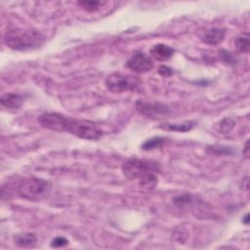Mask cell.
I'll use <instances>...</instances> for the list:
<instances>
[{
  "label": "cell",
  "instance_id": "obj_1",
  "mask_svg": "<svg viewBox=\"0 0 250 250\" xmlns=\"http://www.w3.org/2000/svg\"><path fill=\"white\" fill-rule=\"evenodd\" d=\"M45 37L39 31L32 28H11L4 35L5 44L17 51H29L40 48Z\"/></svg>",
  "mask_w": 250,
  "mask_h": 250
},
{
  "label": "cell",
  "instance_id": "obj_2",
  "mask_svg": "<svg viewBox=\"0 0 250 250\" xmlns=\"http://www.w3.org/2000/svg\"><path fill=\"white\" fill-rule=\"evenodd\" d=\"M17 193L20 197L29 201H39L46 198L51 190V182L40 178L22 179L17 186Z\"/></svg>",
  "mask_w": 250,
  "mask_h": 250
},
{
  "label": "cell",
  "instance_id": "obj_3",
  "mask_svg": "<svg viewBox=\"0 0 250 250\" xmlns=\"http://www.w3.org/2000/svg\"><path fill=\"white\" fill-rule=\"evenodd\" d=\"M160 171L158 163L150 160L131 158L122 165V172L129 180H141L148 175L157 174Z\"/></svg>",
  "mask_w": 250,
  "mask_h": 250
},
{
  "label": "cell",
  "instance_id": "obj_4",
  "mask_svg": "<svg viewBox=\"0 0 250 250\" xmlns=\"http://www.w3.org/2000/svg\"><path fill=\"white\" fill-rule=\"evenodd\" d=\"M65 132L89 141H97L103 136V130L96 123L90 120L75 119L72 117L68 118Z\"/></svg>",
  "mask_w": 250,
  "mask_h": 250
},
{
  "label": "cell",
  "instance_id": "obj_5",
  "mask_svg": "<svg viewBox=\"0 0 250 250\" xmlns=\"http://www.w3.org/2000/svg\"><path fill=\"white\" fill-rule=\"evenodd\" d=\"M104 84L106 89L112 93H123L136 90L140 86L141 81L134 75L113 72L106 76Z\"/></svg>",
  "mask_w": 250,
  "mask_h": 250
},
{
  "label": "cell",
  "instance_id": "obj_6",
  "mask_svg": "<svg viewBox=\"0 0 250 250\" xmlns=\"http://www.w3.org/2000/svg\"><path fill=\"white\" fill-rule=\"evenodd\" d=\"M68 116L58 112H45L38 117L40 125L56 132H65Z\"/></svg>",
  "mask_w": 250,
  "mask_h": 250
},
{
  "label": "cell",
  "instance_id": "obj_7",
  "mask_svg": "<svg viewBox=\"0 0 250 250\" xmlns=\"http://www.w3.org/2000/svg\"><path fill=\"white\" fill-rule=\"evenodd\" d=\"M135 106L142 114L153 119H161L166 116L170 111L169 107L166 104L158 102L149 103L144 101H137Z\"/></svg>",
  "mask_w": 250,
  "mask_h": 250
},
{
  "label": "cell",
  "instance_id": "obj_8",
  "mask_svg": "<svg viewBox=\"0 0 250 250\" xmlns=\"http://www.w3.org/2000/svg\"><path fill=\"white\" fill-rule=\"evenodd\" d=\"M126 64L131 70L137 73L148 72L154 66L153 60L143 52H137L133 54L127 61Z\"/></svg>",
  "mask_w": 250,
  "mask_h": 250
},
{
  "label": "cell",
  "instance_id": "obj_9",
  "mask_svg": "<svg viewBox=\"0 0 250 250\" xmlns=\"http://www.w3.org/2000/svg\"><path fill=\"white\" fill-rule=\"evenodd\" d=\"M174 53H175V50L171 46L166 44H161V43L153 45L149 50L150 58L159 62L168 61L170 58L173 57Z\"/></svg>",
  "mask_w": 250,
  "mask_h": 250
},
{
  "label": "cell",
  "instance_id": "obj_10",
  "mask_svg": "<svg viewBox=\"0 0 250 250\" xmlns=\"http://www.w3.org/2000/svg\"><path fill=\"white\" fill-rule=\"evenodd\" d=\"M226 30L219 27H214L206 32L202 36V41L208 45H218L225 39Z\"/></svg>",
  "mask_w": 250,
  "mask_h": 250
},
{
  "label": "cell",
  "instance_id": "obj_11",
  "mask_svg": "<svg viewBox=\"0 0 250 250\" xmlns=\"http://www.w3.org/2000/svg\"><path fill=\"white\" fill-rule=\"evenodd\" d=\"M0 103L6 108L18 109L23 104V97L15 93H6L1 96Z\"/></svg>",
  "mask_w": 250,
  "mask_h": 250
},
{
  "label": "cell",
  "instance_id": "obj_12",
  "mask_svg": "<svg viewBox=\"0 0 250 250\" xmlns=\"http://www.w3.org/2000/svg\"><path fill=\"white\" fill-rule=\"evenodd\" d=\"M14 242L21 248H32L37 244V237L31 232L18 233L14 236Z\"/></svg>",
  "mask_w": 250,
  "mask_h": 250
},
{
  "label": "cell",
  "instance_id": "obj_13",
  "mask_svg": "<svg viewBox=\"0 0 250 250\" xmlns=\"http://www.w3.org/2000/svg\"><path fill=\"white\" fill-rule=\"evenodd\" d=\"M193 121H186L184 123H162L159 125L160 129L166 131H176V132H188L194 127Z\"/></svg>",
  "mask_w": 250,
  "mask_h": 250
},
{
  "label": "cell",
  "instance_id": "obj_14",
  "mask_svg": "<svg viewBox=\"0 0 250 250\" xmlns=\"http://www.w3.org/2000/svg\"><path fill=\"white\" fill-rule=\"evenodd\" d=\"M235 48L239 53H248L249 51V33L242 32L234 40Z\"/></svg>",
  "mask_w": 250,
  "mask_h": 250
},
{
  "label": "cell",
  "instance_id": "obj_15",
  "mask_svg": "<svg viewBox=\"0 0 250 250\" xmlns=\"http://www.w3.org/2000/svg\"><path fill=\"white\" fill-rule=\"evenodd\" d=\"M165 142H166L165 138L154 137V138H151L149 140H146L143 144L142 148L144 150H151V149H154V148H159L165 144Z\"/></svg>",
  "mask_w": 250,
  "mask_h": 250
},
{
  "label": "cell",
  "instance_id": "obj_16",
  "mask_svg": "<svg viewBox=\"0 0 250 250\" xmlns=\"http://www.w3.org/2000/svg\"><path fill=\"white\" fill-rule=\"evenodd\" d=\"M156 185H157V177H156L155 174L148 175V176L140 180V186L143 188H146L147 190L153 189Z\"/></svg>",
  "mask_w": 250,
  "mask_h": 250
},
{
  "label": "cell",
  "instance_id": "obj_17",
  "mask_svg": "<svg viewBox=\"0 0 250 250\" xmlns=\"http://www.w3.org/2000/svg\"><path fill=\"white\" fill-rule=\"evenodd\" d=\"M234 125H235V121L233 119L229 117H226L219 123V130L224 134H228L233 129Z\"/></svg>",
  "mask_w": 250,
  "mask_h": 250
},
{
  "label": "cell",
  "instance_id": "obj_18",
  "mask_svg": "<svg viewBox=\"0 0 250 250\" xmlns=\"http://www.w3.org/2000/svg\"><path fill=\"white\" fill-rule=\"evenodd\" d=\"M104 4V2H101V1H80V2H78V5L81 6L83 9H85L88 12L96 11Z\"/></svg>",
  "mask_w": 250,
  "mask_h": 250
},
{
  "label": "cell",
  "instance_id": "obj_19",
  "mask_svg": "<svg viewBox=\"0 0 250 250\" xmlns=\"http://www.w3.org/2000/svg\"><path fill=\"white\" fill-rule=\"evenodd\" d=\"M68 244V240L65 238V237H62V236H58L56 238H54L51 242V247H55V248H58V247H64Z\"/></svg>",
  "mask_w": 250,
  "mask_h": 250
},
{
  "label": "cell",
  "instance_id": "obj_20",
  "mask_svg": "<svg viewBox=\"0 0 250 250\" xmlns=\"http://www.w3.org/2000/svg\"><path fill=\"white\" fill-rule=\"evenodd\" d=\"M220 55L222 57V60L227 62V63H235V59L234 57L229 54L228 51H225V50H221L220 51Z\"/></svg>",
  "mask_w": 250,
  "mask_h": 250
},
{
  "label": "cell",
  "instance_id": "obj_21",
  "mask_svg": "<svg viewBox=\"0 0 250 250\" xmlns=\"http://www.w3.org/2000/svg\"><path fill=\"white\" fill-rule=\"evenodd\" d=\"M158 73L163 77H169L173 74V70L166 65H160L158 67Z\"/></svg>",
  "mask_w": 250,
  "mask_h": 250
},
{
  "label": "cell",
  "instance_id": "obj_22",
  "mask_svg": "<svg viewBox=\"0 0 250 250\" xmlns=\"http://www.w3.org/2000/svg\"><path fill=\"white\" fill-rule=\"evenodd\" d=\"M242 152H243V154H244V156H245L246 158L249 157V141L246 142L245 146H244V149H243Z\"/></svg>",
  "mask_w": 250,
  "mask_h": 250
},
{
  "label": "cell",
  "instance_id": "obj_23",
  "mask_svg": "<svg viewBox=\"0 0 250 250\" xmlns=\"http://www.w3.org/2000/svg\"><path fill=\"white\" fill-rule=\"evenodd\" d=\"M243 223H244V224H246V225H247V224L249 223V219H248V214H247V215H245V217L243 218Z\"/></svg>",
  "mask_w": 250,
  "mask_h": 250
}]
</instances>
